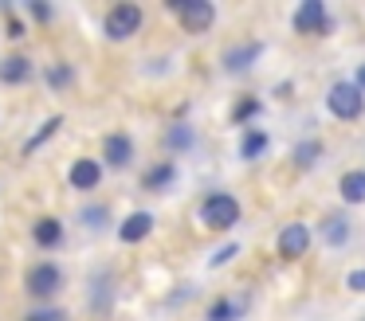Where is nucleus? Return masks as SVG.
Segmentation results:
<instances>
[{
	"label": "nucleus",
	"instance_id": "1",
	"mask_svg": "<svg viewBox=\"0 0 365 321\" xmlns=\"http://www.w3.org/2000/svg\"><path fill=\"white\" fill-rule=\"evenodd\" d=\"M200 223L212 227V231H228V227L240 223V200L228 192H212L205 196V204H200Z\"/></svg>",
	"mask_w": 365,
	"mask_h": 321
},
{
	"label": "nucleus",
	"instance_id": "2",
	"mask_svg": "<svg viewBox=\"0 0 365 321\" xmlns=\"http://www.w3.org/2000/svg\"><path fill=\"white\" fill-rule=\"evenodd\" d=\"M326 106H330L334 117H341V122H354V117L365 114V90L357 83H334L330 94H326Z\"/></svg>",
	"mask_w": 365,
	"mask_h": 321
},
{
	"label": "nucleus",
	"instance_id": "3",
	"mask_svg": "<svg viewBox=\"0 0 365 321\" xmlns=\"http://www.w3.org/2000/svg\"><path fill=\"white\" fill-rule=\"evenodd\" d=\"M173 12H177V20H181V28L192 31V36H205L216 23V8L208 4V0H173Z\"/></svg>",
	"mask_w": 365,
	"mask_h": 321
},
{
	"label": "nucleus",
	"instance_id": "4",
	"mask_svg": "<svg viewBox=\"0 0 365 321\" xmlns=\"http://www.w3.org/2000/svg\"><path fill=\"white\" fill-rule=\"evenodd\" d=\"M142 8L138 4H114L110 12H106V20H103V31L110 39H130L134 31H142Z\"/></svg>",
	"mask_w": 365,
	"mask_h": 321
},
{
	"label": "nucleus",
	"instance_id": "5",
	"mask_svg": "<svg viewBox=\"0 0 365 321\" xmlns=\"http://www.w3.org/2000/svg\"><path fill=\"white\" fill-rule=\"evenodd\" d=\"M291 20L299 36H326V28H330V12H326L322 0H302Z\"/></svg>",
	"mask_w": 365,
	"mask_h": 321
},
{
	"label": "nucleus",
	"instance_id": "6",
	"mask_svg": "<svg viewBox=\"0 0 365 321\" xmlns=\"http://www.w3.org/2000/svg\"><path fill=\"white\" fill-rule=\"evenodd\" d=\"M59 286H63V270L56 263H36L28 270V294L32 298H51Z\"/></svg>",
	"mask_w": 365,
	"mask_h": 321
},
{
	"label": "nucleus",
	"instance_id": "7",
	"mask_svg": "<svg viewBox=\"0 0 365 321\" xmlns=\"http://www.w3.org/2000/svg\"><path fill=\"white\" fill-rule=\"evenodd\" d=\"M275 251L283 258H302L310 251V227L307 223H287L275 239Z\"/></svg>",
	"mask_w": 365,
	"mask_h": 321
},
{
	"label": "nucleus",
	"instance_id": "8",
	"mask_svg": "<svg viewBox=\"0 0 365 321\" xmlns=\"http://www.w3.org/2000/svg\"><path fill=\"white\" fill-rule=\"evenodd\" d=\"M259 55H263V43H259V39L236 43V47H228V51H224V70H232V75H244L252 63H259Z\"/></svg>",
	"mask_w": 365,
	"mask_h": 321
},
{
	"label": "nucleus",
	"instance_id": "9",
	"mask_svg": "<svg viewBox=\"0 0 365 321\" xmlns=\"http://www.w3.org/2000/svg\"><path fill=\"white\" fill-rule=\"evenodd\" d=\"M67 180H71V188H79V192H91V188H98V180H103V164H98L95 157H79V161L71 164V172H67Z\"/></svg>",
	"mask_w": 365,
	"mask_h": 321
},
{
	"label": "nucleus",
	"instance_id": "10",
	"mask_svg": "<svg viewBox=\"0 0 365 321\" xmlns=\"http://www.w3.org/2000/svg\"><path fill=\"white\" fill-rule=\"evenodd\" d=\"M103 157L110 169H126L130 161H134V141L126 137V133H110V137L103 141Z\"/></svg>",
	"mask_w": 365,
	"mask_h": 321
},
{
	"label": "nucleus",
	"instance_id": "11",
	"mask_svg": "<svg viewBox=\"0 0 365 321\" xmlns=\"http://www.w3.org/2000/svg\"><path fill=\"white\" fill-rule=\"evenodd\" d=\"M150 231H153V216H150V211H134V216L122 219L118 239H122V243H142Z\"/></svg>",
	"mask_w": 365,
	"mask_h": 321
},
{
	"label": "nucleus",
	"instance_id": "12",
	"mask_svg": "<svg viewBox=\"0 0 365 321\" xmlns=\"http://www.w3.org/2000/svg\"><path fill=\"white\" fill-rule=\"evenodd\" d=\"M32 239L40 243V247H59L63 243V223H59L56 216H43V219H36V227H32Z\"/></svg>",
	"mask_w": 365,
	"mask_h": 321
},
{
	"label": "nucleus",
	"instance_id": "13",
	"mask_svg": "<svg viewBox=\"0 0 365 321\" xmlns=\"http://www.w3.org/2000/svg\"><path fill=\"white\" fill-rule=\"evenodd\" d=\"M318 235H322V243H330V247H341V243L349 239V219L346 216H326L322 227H318Z\"/></svg>",
	"mask_w": 365,
	"mask_h": 321
},
{
	"label": "nucleus",
	"instance_id": "14",
	"mask_svg": "<svg viewBox=\"0 0 365 321\" xmlns=\"http://www.w3.org/2000/svg\"><path fill=\"white\" fill-rule=\"evenodd\" d=\"M0 78H4V83H28V78H32V59H24V55H12V59H4L0 63Z\"/></svg>",
	"mask_w": 365,
	"mask_h": 321
},
{
	"label": "nucleus",
	"instance_id": "15",
	"mask_svg": "<svg viewBox=\"0 0 365 321\" xmlns=\"http://www.w3.org/2000/svg\"><path fill=\"white\" fill-rule=\"evenodd\" d=\"M173 177H177L173 161H161V164H153V169H145L142 188H150V192H161V188H169V184H173Z\"/></svg>",
	"mask_w": 365,
	"mask_h": 321
},
{
	"label": "nucleus",
	"instance_id": "16",
	"mask_svg": "<svg viewBox=\"0 0 365 321\" xmlns=\"http://www.w3.org/2000/svg\"><path fill=\"white\" fill-rule=\"evenodd\" d=\"M338 188H341V200L346 204H365V172L361 169L346 172V177L338 180Z\"/></svg>",
	"mask_w": 365,
	"mask_h": 321
},
{
	"label": "nucleus",
	"instance_id": "17",
	"mask_svg": "<svg viewBox=\"0 0 365 321\" xmlns=\"http://www.w3.org/2000/svg\"><path fill=\"white\" fill-rule=\"evenodd\" d=\"M263 153H267V133L247 130L244 141H240V157H244V161H255V157H263Z\"/></svg>",
	"mask_w": 365,
	"mask_h": 321
},
{
	"label": "nucleus",
	"instance_id": "18",
	"mask_svg": "<svg viewBox=\"0 0 365 321\" xmlns=\"http://www.w3.org/2000/svg\"><path fill=\"white\" fill-rule=\"evenodd\" d=\"M192 141H197V133H192V125H185V122H177V125H169V130H165V149H173V153L189 149Z\"/></svg>",
	"mask_w": 365,
	"mask_h": 321
},
{
	"label": "nucleus",
	"instance_id": "19",
	"mask_svg": "<svg viewBox=\"0 0 365 321\" xmlns=\"http://www.w3.org/2000/svg\"><path fill=\"white\" fill-rule=\"evenodd\" d=\"M240 313H244V302H240V298H220V302H212V310H208V321H240Z\"/></svg>",
	"mask_w": 365,
	"mask_h": 321
},
{
	"label": "nucleus",
	"instance_id": "20",
	"mask_svg": "<svg viewBox=\"0 0 365 321\" xmlns=\"http://www.w3.org/2000/svg\"><path fill=\"white\" fill-rule=\"evenodd\" d=\"M43 78H48V86H51V90H67V86L75 83V70L67 67V63H51V67H48V75H43Z\"/></svg>",
	"mask_w": 365,
	"mask_h": 321
},
{
	"label": "nucleus",
	"instance_id": "21",
	"mask_svg": "<svg viewBox=\"0 0 365 321\" xmlns=\"http://www.w3.org/2000/svg\"><path fill=\"white\" fill-rule=\"evenodd\" d=\"M318 157H322V141H302V145L294 149V164H299V169H310Z\"/></svg>",
	"mask_w": 365,
	"mask_h": 321
},
{
	"label": "nucleus",
	"instance_id": "22",
	"mask_svg": "<svg viewBox=\"0 0 365 321\" xmlns=\"http://www.w3.org/2000/svg\"><path fill=\"white\" fill-rule=\"evenodd\" d=\"M59 125H63V117H48V122H43V125H40V130H36V137H32V141H28V145H24V153H36V149H40V145H43V141H48V137H51V133H56V130H59Z\"/></svg>",
	"mask_w": 365,
	"mask_h": 321
},
{
	"label": "nucleus",
	"instance_id": "23",
	"mask_svg": "<svg viewBox=\"0 0 365 321\" xmlns=\"http://www.w3.org/2000/svg\"><path fill=\"white\" fill-rule=\"evenodd\" d=\"M236 255H240V247H236V243H228V247H220L212 258H208V266H224V263H232Z\"/></svg>",
	"mask_w": 365,
	"mask_h": 321
},
{
	"label": "nucleus",
	"instance_id": "24",
	"mask_svg": "<svg viewBox=\"0 0 365 321\" xmlns=\"http://www.w3.org/2000/svg\"><path fill=\"white\" fill-rule=\"evenodd\" d=\"M83 223L87 227H106V208H87L83 211Z\"/></svg>",
	"mask_w": 365,
	"mask_h": 321
},
{
	"label": "nucleus",
	"instance_id": "25",
	"mask_svg": "<svg viewBox=\"0 0 365 321\" xmlns=\"http://www.w3.org/2000/svg\"><path fill=\"white\" fill-rule=\"evenodd\" d=\"M252 114H259V102L247 98V102H240V106H236V114H232V117H236V122H247Z\"/></svg>",
	"mask_w": 365,
	"mask_h": 321
},
{
	"label": "nucleus",
	"instance_id": "26",
	"mask_svg": "<svg viewBox=\"0 0 365 321\" xmlns=\"http://www.w3.org/2000/svg\"><path fill=\"white\" fill-rule=\"evenodd\" d=\"M24 321H63V310H32Z\"/></svg>",
	"mask_w": 365,
	"mask_h": 321
},
{
	"label": "nucleus",
	"instance_id": "27",
	"mask_svg": "<svg viewBox=\"0 0 365 321\" xmlns=\"http://www.w3.org/2000/svg\"><path fill=\"white\" fill-rule=\"evenodd\" d=\"M346 286L357 290V294H365V270H349L346 274Z\"/></svg>",
	"mask_w": 365,
	"mask_h": 321
},
{
	"label": "nucleus",
	"instance_id": "28",
	"mask_svg": "<svg viewBox=\"0 0 365 321\" xmlns=\"http://www.w3.org/2000/svg\"><path fill=\"white\" fill-rule=\"evenodd\" d=\"M9 36H12V39H20V36H24V23H20L16 16H9Z\"/></svg>",
	"mask_w": 365,
	"mask_h": 321
},
{
	"label": "nucleus",
	"instance_id": "29",
	"mask_svg": "<svg viewBox=\"0 0 365 321\" xmlns=\"http://www.w3.org/2000/svg\"><path fill=\"white\" fill-rule=\"evenodd\" d=\"M32 16L36 20H51V8L48 4H32Z\"/></svg>",
	"mask_w": 365,
	"mask_h": 321
},
{
	"label": "nucleus",
	"instance_id": "30",
	"mask_svg": "<svg viewBox=\"0 0 365 321\" xmlns=\"http://www.w3.org/2000/svg\"><path fill=\"white\" fill-rule=\"evenodd\" d=\"M354 83H357V86H361V90H365V63H361V67H357V78H354Z\"/></svg>",
	"mask_w": 365,
	"mask_h": 321
}]
</instances>
